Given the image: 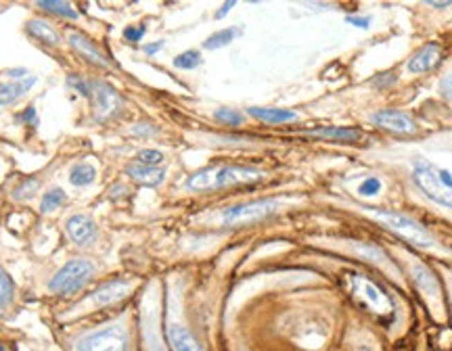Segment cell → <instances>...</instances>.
Here are the masks:
<instances>
[{
    "instance_id": "obj_33",
    "label": "cell",
    "mask_w": 452,
    "mask_h": 351,
    "mask_svg": "<svg viewBox=\"0 0 452 351\" xmlns=\"http://www.w3.org/2000/svg\"><path fill=\"white\" fill-rule=\"evenodd\" d=\"M440 91H442V95H444L446 99H452V73L444 75V79H442V84H440Z\"/></svg>"
},
{
    "instance_id": "obj_32",
    "label": "cell",
    "mask_w": 452,
    "mask_h": 351,
    "mask_svg": "<svg viewBox=\"0 0 452 351\" xmlns=\"http://www.w3.org/2000/svg\"><path fill=\"white\" fill-rule=\"evenodd\" d=\"M145 26H130V28H126L124 30V38L128 40V42H141L143 40V36H145Z\"/></svg>"
},
{
    "instance_id": "obj_15",
    "label": "cell",
    "mask_w": 452,
    "mask_h": 351,
    "mask_svg": "<svg viewBox=\"0 0 452 351\" xmlns=\"http://www.w3.org/2000/svg\"><path fill=\"white\" fill-rule=\"evenodd\" d=\"M314 138L323 140H333V142H358L363 138V132L358 128H337V126H327V128H316L308 132Z\"/></svg>"
},
{
    "instance_id": "obj_28",
    "label": "cell",
    "mask_w": 452,
    "mask_h": 351,
    "mask_svg": "<svg viewBox=\"0 0 452 351\" xmlns=\"http://www.w3.org/2000/svg\"><path fill=\"white\" fill-rule=\"evenodd\" d=\"M67 86L73 88L78 95L90 99V79H84V77H80V75H75V73H69V75H67Z\"/></svg>"
},
{
    "instance_id": "obj_30",
    "label": "cell",
    "mask_w": 452,
    "mask_h": 351,
    "mask_svg": "<svg viewBox=\"0 0 452 351\" xmlns=\"http://www.w3.org/2000/svg\"><path fill=\"white\" fill-rule=\"evenodd\" d=\"M136 161L143 163V165H151V167H157L161 161H163V153L161 151H155V149H145L136 155Z\"/></svg>"
},
{
    "instance_id": "obj_26",
    "label": "cell",
    "mask_w": 452,
    "mask_h": 351,
    "mask_svg": "<svg viewBox=\"0 0 452 351\" xmlns=\"http://www.w3.org/2000/svg\"><path fill=\"white\" fill-rule=\"evenodd\" d=\"M199 65H201V55H199V50H187V53L178 55V57L174 59V67H178V69H195V67H199Z\"/></svg>"
},
{
    "instance_id": "obj_31",
    "label": "cell",
    "mask_w": 452,
    "mask_h": 351,
    "mask_svg": "<svg viewBox=\"0 0 452 351\" xmlns=\"http://www.w3.org/2000/svg\"><path fill=\"white\" fill-rule=\"evenodd\" d=\"M379 191H381V180L375 178V176L363 180V182H360V187H358V195H363V197H375Z\"/></svg>"
},
{
    "instance_id": "obj_18",
    "label": "cell",
    "mask_w": 452,
    "mask_h": 351,
    "mask_svg": "<svg viewBox=\"0 0 452 351\" xmlns=\"http://www.w3.org/2000/svg\"><path fill=\"white\" fill-rule=\"evenodd\" d=\"M26 30H28L30 36H34L36 40H40V42H44V44H51V46L61 44V36L57 34V30H55L51 23L42 21V19H30L28 26H26Z\"/></svg>"
},
{
    "instance_id": "obj_8",
    "label": "cell",
    "mask_w": 452,
    "mask_h": 351,
    "mask_svg": "<svg viewBox=\"0 0 452 351\" xmlns=\"http://www.w3.org/2000/svg\"><path fill=\"white\" fill-rule=\"evenodd\" d=\"M65 232L75 247H90L99 236V226L88 214H73L65 220Z\"/></svg>"
},
{
    "instance_id": "obj_25",
    "label": "cell",
    "mask_w": 452,
    "mask_h": 351,
    "mask_svg": "<svg viewBox=\"0 0 452 351\" xmlns=\"http://www.w3.org/2000/svg\"><path fill=\"white\" fill-rule=\"evenodd\" d=\"M415 278H417V283H419V287L425 291V293H429V295H437V283H435V278L423 268V266H415Z\"/></svg>"
},
{
    "instance_id": "obj_16",
    "label": "cell",
    "mask_w": 452,
    "mask_h": 351,
    "mask_svg": "<svg viewBox=\"0 0 452 351\" xmlns=\"http://www.w3.org/2000/svg\"><path fill=\"white\" fill-rule=\"evenodd\" d=\"M168 339L174 351H204V347L197 343V339L180 324H170Z\"/></svg>"
},
{
    "instance_id": "obj_19",
    "label": "cell",
    "mask_w": 452,
    "mask_h": 351,
    "mask_svg": "<svg viewBox=\"0 0 452 351\" xmlns=\"http://www.w3.org/2000/svg\"><path fill=\"white\" fill-rule=\"evenodd\" d=\"M354 289H356V293L358 295H365L367 297V301L373 305V307H377V310H386V307H390V301L386 299V295L373 285V283H369L367 278H356L354 281Z\"/></svg>"
},
{
    "instance_id": "obj_7",
    "label": "cell",
    "mask_w": 452,
    "mask_h": 351,
    "mask_svg": "<svg viewBox=\"0 0 452 351\" xmlns=\"http://www.w3.org/2000/svg\"><path fill=\"white\" fill-rule=\"evenodd\" d=\"M75 351H128V339L124 328L107 326L82 336L75 345Z\"/></svg>"
},
{
    "instance_id": "obj_11",
    "label": "cell",
    "mask_w": 452,
    "mask_h": 351,
    "mask_svg": "<svg viewBox=\"0 0 452 351\" xmlns=\"http://www.w3.org/2000/svg\"><path fill=\"white\" fill-rule=\"evenodd\" d=\"M67 42H69V46L82 57V59H86L88 63H93V65H97V67H109L111 63H109V59H107V55L90 40L88 36H84V34H80V32H69L67 34Z\"/></svg>"
},
{
    "instance_id": "obj_4",
    "label": "cell",
    "mask_w": 452,
    "mask_h": 351,
    "mask_svg": "<svg viewBox=\"0 0 452 351\" xmlns=\"http://www.w3.org/2000/svg\"><path fill=\"white\" fill-rule=\"evenodd\" d=\"M95 276V263L88 259H71L53 276L48 289L57 295H75Z\"/></svg>"
},
{
    "instance_id": "obj_10",
    "label": "cell",
    "mask_w": 452,
    "mask_h": 351,
    "mask_svg": "<svg viewBox=\"0 0 452 351\" xmlns=\"http://www.w3.org/2000/svg\"><path fill=\"white\" fill-rule=\"evenodd\" d=\"M371 122L388 132H394V134H417L419 128L415 124V120L402 111H392V109H386V111H379L375 115H371Z\"/></svg>"
},
{
    "instance_id": "obj_9",
    "label": "cell",
    "mask_w": 452,
    "mask_h": 351,
    "mask_svg": "<svg viewBox=\"0 0 452 351\" xmlns=\"http://www.w3.org/2000/svg\"><path fill=\"white\" fill-rule=\"evenodd\" d=\"M132 291V283L130 281H109L101 287H97L93 293H90V297L86 299V303L90 307H105V305H111V303H118L122 301L124 297H128Z\"/></svg>"
},
{
    "instance_id": "obj_39",
    "label": "cell",
    "mask_w": 452,
    "mask_h": 351,
    "mask_svg": "<svg viewBox=\"0 0 452 351\" xmlns=\"http://www.w3.org/2000/svg\"><path fill=\"white\" fill-rule=\"evenodd\" d=\"M429 7H435V9H446V7H452V0H448V3H429Z\"/></svg>"
},
{
    "instance_id": "obj_23",
    "label": "cell",
    "mask_w": 452,
    "mask_h": 351,
    "mask_svg": "<svg viewBox=\"0 0 452 351\" xmlns=\"http://www.w3.org/2000/svg\"><path fill=\"white\" fill-rule=\"evenodd\" d=\"M239 32L235 30V28H226V30H220V32H216V34H212L206 42H204V48H208V50H216V48H222V46H226V44H230L233 40H235V36H237Z\"/></svg>"
},
{
    "instance_id": "obj_37",
    "label": "cell",
    "mask_w": 452,
    "mask_h": 351,
    "mask_svg": "<svg viewBox=\"0 0 452 351\" xmlns=\"http://www.w3.org/2000/svg\"><path fill=\"white\" fill-rule=\"evenodd\" d=\"M163 48V40H159V42H155V44H147L145 46V53L147 55H155L157 50H161Z\"/></svg>"
},
{
    "instance_id": "obj_35",
    "label": "cell",
    "mask_w": 452,
    "mask_h": 351,
    "mask_svg": "<svg viewBox=\"0 0 452 351\" xmlns=\"http://www.w3.org/2000/svg\"><path fill=\"white\" fill-rule=\"evenodd\" d=\"M17 122H26V124H34L36 122V109L34 107H28L21 115H17Z\"/></svg>"
},
{
    "instance_id": "obj_22",
    "label": "cell",
    "mask_w": 452,
    "mask_h": 351,
    "mask_svg": "<svg viewBox=\"0 0 452 351\" xmlns=\"http://www.w3.org/2000/svg\"><path fill=\"white\" fill-rule=\"evenodd\" d=\"M38 7L44 9L46 13H55L59 17H67V19H75L78 17V11L69 3H57V0H40Z\"/></svg>"
},
{
    "instance_id": "obj_40",
    "label": "cell",
    "mask_w": 452,
    "mask_h": 351,
    "mask_svg": "<svg viewBox=\"0 0 452 351\" xmlns=\"http://www.w3.org/2000/svg\"><path fill=\"white\" fill-rule=\"evenodd\" d=\"M0 351H7V347H5V345H0Z\"/></svg>"
},
{
    "instance_id": "obj_12",
    "label": "cell",
    "mask_w": 452,
    "mask_h": 351,
    "mask_svg": "<svg viewBox=\"0 0 452 351\" xmlns=\"http://www.w3.org/2000/svg\"><path fill=\"white\" fill-rule=\"evenodd\" d=\"M440 61H442V48H440V44L427 42L423 48H419V50L410 57V61H408L406 67H408L410 73H427V71H431Z\"/></svg>"
},
{
    "instance_id": "obj_14",
    "label": "cell",
    "mask_w": 452,
    "mask_h": 351,
    "mask_svg": "<svg viewBox=\"0 0 452 351\" xmlns=\"http://www.w3.org/2000/svg\"><path fill=\"white\" fill-rule=\"evenodd\" d=\"M126 173L134 182H141V184H147V187H157L165 180V171L161 167H151V165H143L138 161L130 163L126 167Z\"/></svg>"
},
{
    "instance_id": "obj_6",
    "label": "cell",
    "mask_w": 452,
    "mask_h": 351,
    "mask_svg": "<svg viewBox=\"0 0 452 351\" xmlns=\"http://www.w3.org/2000/svg\"><path fill=\"white\" fill-rule=\"evenodd\" d=\"M90 101H93V115L97 122H109L122 109V97L103 79H90Z\"/></svg>"
},
{
    "instance_id": "obj_24",
    "label": "cell",
    "mask_w": 452,
    "mask_h": 351,
    "mask_svg": "<svg viewBox=\"0 0 452 351\" xmlns=\"http://www.w3.org/2000/svg\"><path fill=\"white\" fill-rule=\"evenodd\" d=\"M40 189V180L30 176V178H24L15 189H13V199L15 201H26V199H32L34 193Z\"/></svg>"
},
{
    "instance_id": "obj_34",
    "label": "cell",
    "mask_w": 452,
    "mask_h": 351,
    "mask_svg": "<svg viewBox=\"0 0 452 351\" xmlns=\"http://www.w3.org/2000/svg\"><path fill=\"white\" fill-rule=\"evenodd\" d=\"M132 134H136V136H153L155 130L151 126H147V124H138V126L132 128Z\"/></svg>"
},
{
    "instance_id": "obj_21",
    "label": "cell",
    "mask_w": 452,
    "mask_h": 351,
    "mask_svg": "<svg viewBox=\"0 0 452 351\" xmlns=\"http://www.w3.org/2000/svg\"><path fill=\"white\" fill-rule=\"evenodd\" d=\"M65 201H67V195H65L63 189H51V191H46L44 197H42L40 211H42V214H51V211L59 209Z\"/></svg>"
},
{
    "instance_id": "obj_2",
    "label": "cell",
    "mask_w": 452,
    "mask_h": 351,
    "mask_svg": "<svg viewBox=\"0 0 452 351\" xmlns=\"http://www.w3.org/2000/svg\"><path fill=\"white\" fill-rule=\"evenodd\" d=\"M413 182L429 201L452 207V169L419 159L413 165Z\"/></svg>"
},
{
    "instance_id": "obj_13",
    "label": "cell",
    "mask_w": 452,
    "mask_h": 351,
    "mask_svg": "<svg viewBox=\"0 0 452 351\" xmlns=\"http://www.w3.org/2000/svg\"><path fill=\"white\" fill-rule=\"evenodd\" d=\"M34 84H36V75H28L24 79H11V82L0 84V107L15 105L19 99H24L32 91Z\"/></svg>"
},
{
    "instance_id": "obj_5",
    "label": "cell",
    "mask_w": 452,
    "mask_h": 351,
    "mask_svg": "<svg viewBox=\"0 0 452 351\" xmlns=\"http://www.w3.org/2000/svg\"><path fill=\"white\" fill-rule=\"evenodd\" d=\"M279 209L277 199H260V201H249L241 205H233L222 214V224L224 226H245V224H255L266 220L268 216H273Z\"/></svg>"
},
{
    "instance_id": "obj_20",
    "label": "cell",
    "mask_w": 452,
    "mask_h": 351,
    "mask_svg": "<svg viewBox=\"0 0 452 351\" xmlns=\"http://www.w3.org/2000/svg\"><path fill=\"white\" fill-rule=\"evenodd\" d=\"M97 180V167L93 165V163H86V161H82V163H75L73 167H71V171H69V182L73 184V187H88V184H93Z\"/></svg>"
},
{
    "instance_id": "obj_29",
    "label": "cell",
    "mask_w": 452,
    "mask_h": 351,
    "mask_svg": "<svg viewBox=\"0 0 452 351\" xmlns=\"http://www.w3.org/2000/svg\"><path fill=\"white\" fill-rule=\"evenodd\" d=\"M214 117L218 122L226 124V126H241L243 124V115L239 111H235V109H218L214 113Z\"/></svg>"
},
{
    "instance_id": "obj_38",
    "label": "cell",
    "mask_w": 452,
    "mask_h": 351,
    "mask_svg": "<svg viewBox=\"0 0 452 351\" xmlns=\"http://www.w3.org/2000/svg\"><path fill=\"white\" fill-rule=\"evenodd\" d=\"M233 7H235V3H224V5H222V9L216 13V19H222V17H224V15H226V13L233 9Z\"/></svg>"
},
{
    "instance_id": "obj_3",
    "label": "cell",
    "mask_w": 452,
    "mask_h": 351,
    "mask_svg": "<svg viewBox=\"0 0 452 351\" xmlns=\"http://www.w3.org/2000/svg\"><path fill=\"white\" fill-rule=\"evenodd\" d=\"M381 224H386V228H390L392 232H396L398 236H402L404 240L417 245V247H423V249H431L435 245V238L431 236L429 230H425L419 222H415L413 218L404 216V214H398V211H388V209H379V207H373L369 209Z\"/></svg>"
},
{
    "instance_id": "obj_36",
    "label": "cell",
    "mask_w": 452,
    "mask_h": 351,
    "mask_svg": "<svg viewBox=\"0 0 452 351\" xmlns=\"http://www.w3.org/2000/svg\"><path fill=\"white\" fill-rule=\"evenodd\" d=\"M347 23H354L356 28H369L371 19L369 17H347Z\"/></svg>"
},
{
    "instance_id": "obj_17",
    "label": "cell",
    "mask_w": 452,
    "mask_h": 351,
    "mask_svg": "<svg viewBox=\"0 0 452 351\" xmlns=\"http://www.w3.org/2000/svg\"><path fill=\"white\" fill-rule=\"evenodd\" d=\"M249 115L266 124H287L298 120V113L287 109H275V107H249Z\"/></svg>"
},
{
    "instance_id": "obj_27",
    "label": "cell",
    "mask_w": 452,
    "mask_h": 351,
    "mask_svg": "<svg viewBox=\"0 0 452 351\" xmlns=\"http://www.w3.org/2000/svg\"><path fill=\"white\" fill-rule=\"evenodd\" d=\"M13 293H15V285L11 276L0 268V305H7L13 299Z\"/></svg>"
},
{
    "instance_id": "obj_1",
    "label": "cell",
    "mask_w": 452,
    "mask_h": 351,
    "mask_svg": "<svg viewBox=\"0 0 452 351\" xmlns=\"http://www.w3.org/2000/svg\"><path fill=\"white\" fill-rule=\"evenodd\" d=\"M262 178V171L245 165H216V167H206L195 171L191 178L187 180V187L191 191L208 193V191H218L235 184H245V182H255Z\"/></svg>"
}]
</instances>
